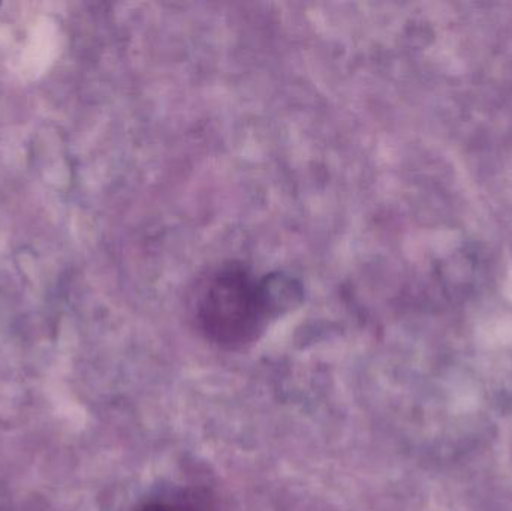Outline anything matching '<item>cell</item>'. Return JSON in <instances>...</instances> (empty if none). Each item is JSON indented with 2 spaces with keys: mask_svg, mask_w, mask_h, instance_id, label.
<instances>
[{
  "mask_svg": "<svg viewBox=\"0 0 512 511\" xmlns=\"http://www.w3.org/2000/svg\"><path fill=\"white\" fill-rule=\"evenodd\" d=\"M295 297L297 288L288 279L258 278L245 264L230 261L198 279L192 314L209 341L236 350L255 342Z\"/></svg>",
  "mask_w": 512,
  "mask_h": 511,
  "instance_id": "cell-1",
  "label": "cell"
},
{
  "mask_svg": "<svg viewBox=\"0 0 512 511\" xmlns=\"http://www.w3.org/2000/svg\"><path fill=\"white\" fill-rule=\"evenodd\" d=\"M138 511H179L176 507L170 506V504L165 503H150L146 504V506L141 507Z\"/></svg>",
  "mask_w": 512,
  "mask_h": 511,
  "instance_id": "cell-2",
  "label": "cell"
}]
</instances>
